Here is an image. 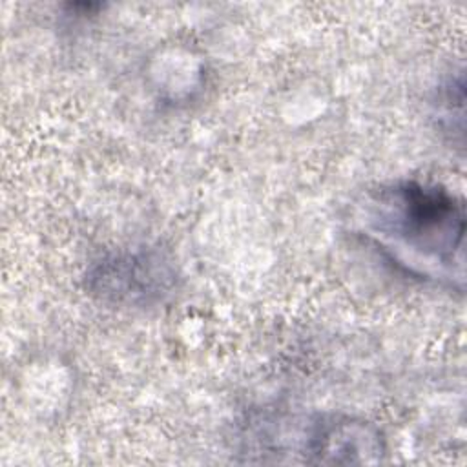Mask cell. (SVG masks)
Here are the masks:
<instances>
[{"mask_svg": "<svg viewBox=\"0 0 467 467\" xmlns=\"http://www.w3.org/2000/svg\"><path fill=\"white\" fill-rule=\"evenodd\" d=\"M463 75L460 73L456 78L451 77L438 91V119L440 124L449 131L454 130V117H458V120L463 122Z\"/></svg>", "mask_w": 467, "mask_h": 467, "instance_id": "4", "label": "cell"}, {"mask_svg": "<svg viewBox=\"0 0 467 467\" xmlns=\"http://www.w3.org/2000/svg\"><path fill=\"white\" fill-rule=\"evenodd\" d=\"M361 235L400 272L463 290L465 204L449 188L400 179L372 190L359 210Z\"/></svg>", "mask_w": 467, "mask_h": 467, "instance_id": "1", "label": "cell"}, {"mask_svg": "<svg viewBox=\"0 0 467 467\" xmlns=\"http://www.w3.org/2000/svg\"><path fill=\"white\" fill-rule=\"evenodd\" d=\"M175 279V266L161 250H119L91 265L88 288L106 303L150 306L171 294Z\"/></svg>", "mask_w": 467, "mask_h": 467, "instance_id": "2", "label": "cell"}, {"mask_svg": "<svg viewBox=\"0 0 467 467\" xmlns=\"http://www.w3.org/2000/svg\"><path fill=\"white\" fill-rule=\"evenodd\" d=\"M296 451L306 463L365 465L383 462L387 443L381 431L367 420L319 414L305 423Z\"/></svg>", "mask_w": 467, "mask_h": 467, "instance_id": "3", "label": "cell"}]
</instances>
